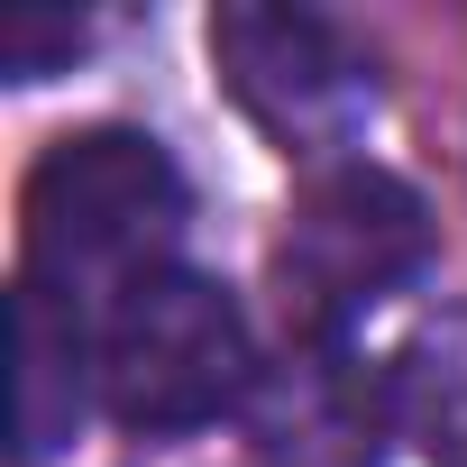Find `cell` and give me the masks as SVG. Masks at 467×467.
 I'll return each instance as SVG.
<instances>
[{
	"instance_id": "6da1fadb",
	"label": "cell",
	"mask_w": 467,
	"mask_h": 467,
	"mask_svg": "<svg viewBox=\"0 0 467 467\" xmlns=\"http://www.w3.org/2000/svg\"><path fill=\"white\" fill-rule=\"evenodd\" d=\"M192 192L147 129H74L28 165L19 192V275L56 303H129L147 275L174 266Z\"/></svg>"
},
{
	"instance_id": "7a4b0ae2",
	"label": "cell",
	"mask_w": 467,
	"mask_h": 467,
	"mask_svg": "<svg viewBox=\"0 0 467 467\" xmlns=\"http://www.w3.org/2000/svg\"><path fill=\"white\" fill-rule=\"evenodd\" d=\"M431 266V202L348 156L321 165L294 211H285V239H275V303L294 339H348L367 312H385L412 275Z\"/></svg>"
},
{
	"instance_id": "3957f363",
	"label": "cell",
	"mask_w": 467,
	"mask_h": 467,
	"mask_svg": "<svg viewBox=\"0 0 467 467\" xmlns=\"http://www.w3.org/2000/svg\"><path fill=\"white\" fill-rule=\"evenodd\" d=\"M257 376L266 367L239 294L192 266H165L101 312V403L129 431H202L220 412H248Z\"/></svg>"
},
{
	"instance_id": "277c9868",
	"label": "cell",
	"mask_w": 467,
	"mask_h": 467,
	"mask_svg": "<svg viewBox=\"0 0 467 467\" xmlns=\"http://www.w3.org/2000/svg\"><path fill=\"white\" fill-rule=\"evenodd\" d=\"M211 65H220L229 101L294 165H348V147L376 119V65L321 10L229 0V10H211Z\"/></svg>"
},
{
	"instance_id": "5b68a950",
	"label": "cell",
	"mask_w": 467,
	"mask_h": 467,
	"mask_svg": "<svg viewBox=\"0 0 467 467\" xmlns=\"http://www.w3.org/2000/svg\"><path fill=\"white\" fill-rule=\"evenodd\" d=\"M385 367H358L348 339H294L248 394L257 467H385Z\"/></svg>"
},
{
	"instance_id": "8992f818",
	"label": "cell",
	"mask_w": 467,
	"mask_h": 467,
	"mask_svg": "<svg viewBox=\"0 0 467 467\" xmlns=\"http://www.w3.org/2000/svg\"><path fill=\"white\" fill-rule=\"evenodd\" d=\"M92 385H101V339H83L74 303H56L19 275V294H10V449H19V467H47L83 431Z\"/></svg>"
},
{
	"instance_id": "52a82bcc",
	"label": "cell",
	"mask_w": 467,
	"mask_h": 467,
	"mask_svg": "<svg viewBox=\"0 0 467 467\" xmlns=\"http://www.w3.org/2000/svg\"><path fill=\"white\" fill-rule=\"evenodd\" d=\"M385 403L421 467H467V312H431L385 358Z\"/></svg>"
},
{
	"instance_id": "ba28073f",
	"label": "cell",
	"mask_w": 467,
	"mask_h": 467,
	"mask_svg": "<svg viewBox=\"0 0 467 467\" xmlns=\"http://www.w3.org/2000/svg\"><path fill=\"white\" fill-rule=\"evenodd\" d=\"M83 19L74 10H10V19H0V74H10V83H47L56 65H74L83 56Z\"/></svg>"
}]
</instances>
